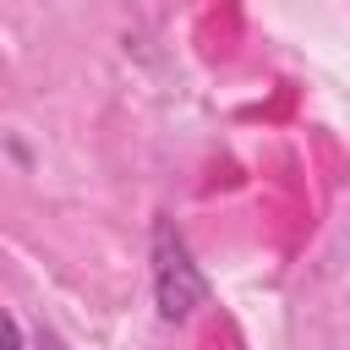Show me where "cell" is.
<instances>
[{
	"mask_svg": "<svg viewBox=\"0 0 350 350\" xmlns=\"http://www.w3.org/2000/svg\"><path fill=\"white\" fill-rule=\"evenodd\" d=\"M213 301L202 268L191 262V246L180 241L175 219H159L153 224V306L164 323H191L202 306Z\"/></svg>",
	"mask_w": 350,
	"mask_h": 350,
	"instance_id": "obj_1",
	"label": "cell"
},
{
	"mask_svg": "<svg viewBox=\"0 0 350 350\" xmlns=\"http://www.w3.org/2000/svg\"><path fill=\"white\" fill-rule=\"evenodd\" d=\"M0 328H5V350H27V345H22V323H16V312H5Z\"/></svg>",
	"mask_w": 350,
	"mask_h": 350,
	"instance_id": "obj_2",
	"label": "cell"
},
{
	"mask_svg": "<svg viewBox=\"0 0 350 350\" xmlns=\"http://www.w3.org/2000/svg\"><path fill=\"white\" fill-rule=\"evenodd\" d=\"M38 350H71V345H66L55 328H38Z\"/></svg>",
	"mask_w": 350,
	"mask_h": 350,
	"instance_id": "obj_3",
	"label": "cell"
}]
</instances>
